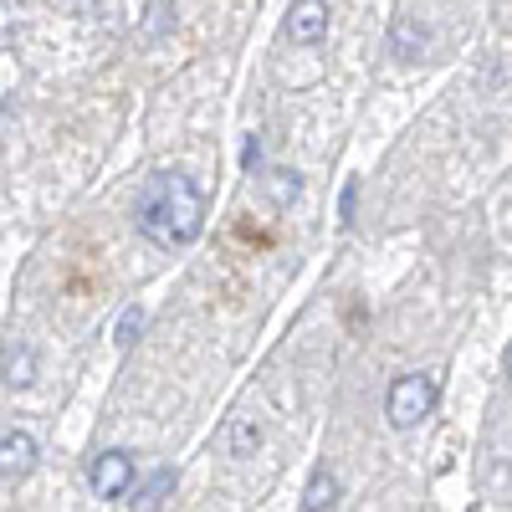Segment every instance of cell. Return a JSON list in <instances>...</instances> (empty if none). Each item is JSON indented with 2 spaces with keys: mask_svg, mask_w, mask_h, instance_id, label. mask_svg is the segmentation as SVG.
I'll return each instance as SVG.
<instances>
[{
  "mask_svg": "<svg viewBox=\"0 0 512 512\" xmlns=\"http://www.w3.org/2000/svg\"><path fill=\"white\" fill-rule=\"evenodd\" d=\"M134 226L164 251L190 246L205 231V200H200L195 180L180 175V169H154L134 200Z\"/></svg>",
  "mask_w": 512,
  "mask_h": 512,
  "instance_id": "6da1fadb",
  "label": "cell"
},
{
  "mask_svg": "<svg viewBox=\"0 0 512 512\" xmlns=\"http://www.w3.org/2000/svg\"><path fill=\"white\" fill-rule=\"evenodd\" d=\"M436 395H441L436 374H400V379L390 384V400H384V410H390V425H395V431H410V425H420L425 415L436 410Z\"/></svg>",
  "mask_w": 512,
  "mask_h": 512,
  "instance_id": "7a4b0ae2",
  "label": "cell"
},
{
  "mask_svg": "<svg viewBox=\"0 0 512 512\" xmlns=\"http://www.w3.org/2000/svg\"><path fill=\"white\" fill-rule=\"evenodd\" d=\"M88 482H93L98 497H123L134 487V456L128 451H98L93 466H88Z\"/></svg>",
  "mask_w": 512,
  "mask_h": 512,
  "instance_id": "3957f363",
  "label": "cell"
},
{
  "mask_svg": "<svg viewBox=\"0 0 512 512\" xmlns=\"http://www.w3.org/2000/svg\"><path fill=\"white\" fill-rule=\"evenodd\" d=\"M36 441L26 431H11V436H0V482H21L31 466H36Z\"/></svg>",
  "mask_w": 512,
  "mask_h": 512,
  "instance_id": "277c9868",
  "label": "cell"
},
{
  "mask_svg": "<svg viewBox=\"0 0 512 512\" xmlns=\"http://www.w3.org/2000/svg\"><path fill=\"white\" fill-rule=\"evenodd\" d=\"M323 31H328V6H323V0H303V6L287 11V36L292 41L313 47V41H323Z\"/></svg>",
  "mask_w": 512,
  "mask_h": 512,
  "instance_id": "5b68a950",
  "label": "cell"
},
{
  "mask_svg": "<svg viewBox=\"0 0 512 512\" xmlns=\"http://www.w3.org/2000/svg\"><path fill=\"white\" fill-rule=\"evenodd\" d=\"M425 41H431V36H425V26H420L415 16H395L390 47H395V57H400V62H415V57L425 52Z\"/></svg>",
  "mask_w": 512,
  "mask_h": 512,
  "instance_id": "8992f818",
  "label": "cell"
},
{
  "mask_svg": "<svg viewBox=\"0 0 512 512\" xmlns=\"http://www.w3.org/2000/svg\"><path fill=\"white\" fill-rule=\"evenodd\" d=\"M338 502V477L328 472V466H318V472L308 477V492H303V512H328Z\"/></svg>",
  "mask_w": 512,
  "mask_h": 512,
  "instance_id": "52a82bcc",
  "label": "cell"
},
{
  "mask_svg": "<svg viewBox=\"0 0 512 512\" xmlns=\"http://www.w3.org/2000/svg\"><path fill=\"white\" fill-rule=\"evenodd\" d=\"M262 185H267L272 205H292L297 195H303V175H292V169H272V175H267Z\"/></svg>",
  "mask_w": 512,
  "mask_h": 512,
  "instance_id": "ba28073f",
  "label": "cell"
},
{
  "mask_svg": "<svg viewBox=\"0 0 512 512\" xmlns=\"http://www.w3.org/2000/svg\"><path fill=\"white\" fill-rule=\"evenodd\" d=\"M256 451H262V425H256V420H236V425H231V456L246 461V456H256Z\"/></svg>",
  "mask_w": 512,
  "mask_h": 512,
  "instance_id": "9c48e42d",
  "label": "cell"
},
{
  "mask_svg": "<svg viewBox=\"0 0 512 512\" xmlns=\"http://www.w3.org/2000/svg\"><path fill=\"white\" fill-rule=\"evenodd\" d=\"M139 333H144V308H123L113 323V344L128 349V344H139Z\"/></svg>",
  "mask_w": 512,
  "mask_h": 512,
  "instance_id": "30bf717a",
  "label": "cell"
},
{
  "mask_svg": "<svg viewBox=\"0 0 512 512\" xmlns=\"http://www.w3.org/2000/svg\"><path fill=\"white\" fill-rule=\"evenodd\" d=\"M169 482H175V472H159V477H154V482L144 487V497H139V507H154V502H159V492H164Z\"/></svg>",
  "mask_w": 512,
  "mask_h": 512,
  "instance_id": "8fae6325",
  "label": "cell"
},
{
  "mask_svg": "<svg viewBox=\"0 0 512 512\" xmlns=\"http://www.w3.org/2000/svg\"><path fill=\"white\" fill-rule=\"evenodd\" d=\"M354 200H359V180H349V185H344V216H338L344 226L354 221Z\"/></svg>",
  "mask_w": 512,
  "mask_h": 512,
  "instance_id": "7c38bea8",
  "label": "cell"
},
{
  "mask_svg": "<svg viewBox=\"0 0 512 512\" xmlns=\"http://www.w3.org/2000/svg\"><path fill=\"white\" fill-rule=\"evenodd\" d=\"M11 384H31V354H16V369H11Z\"/></svg>",
  "mask_w": 512,
  "mask_h": 512,
  "instance_id": "4fadbf2b",
  "label": "cell"
},
{
  "mask_svg": "<svg viewBox=\"0 0 512 512\" xmlns=\"http://www.w3.org/2000/svg\"><path fill=\"white\" fill-rule=\"evenodd\" d=\"M256 159H262V139L251 134V139H246V154H241V164H246V169H256Z\"/></svg>",
  "mask_w": 512,
  "mask_h": 512,
  "instance_id": "5bb4252c",
  "label": "cell"
}]
</instances>
